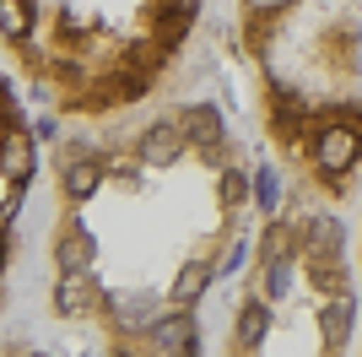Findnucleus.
<instances>
[{"mask_svg":"<svg viewBox=\"0 0 362 357\" xmlns=\"http://www.w3.org/2000/svg\"><path fill=\"white\" fill-rule=\"evenodd\" d=\"M151 103V98H146ZM136 103L108 130H81L92 184L60 195L49 238V309L108 352H200V303L249 260V206H259L243 141L222 103Z\"/></svg>","mask_w":362,"mask_h":357,"instance_id":"nucleus-1","label":"nucleus"},{"mask_svg":"<svg viewBox=\"0 0 362 357\" xmlns=\"http://www.w3.org/2000/svg\"><path fill=\"white\" fill-rule=\"evenodd\" d=\"M233 44L276 168L346 200L362 178V0H238Z\"/></svg>","mask_w":362,"mask_h":357,"instance_id":"nucleus-2","label":"nucleus"},{"mask_svg":"<svg viewBox=\"0 0 362 357\" xmlns=\"http://www.w3.org/2000/svg\"><path fill=\"white\" fill-rule=\"evenodd\" d=\"M206 0H0V44L54 119H114L157 98Z\"/></svg>","mask_w":362,"mask_h":357,"instance_id":"nucleus-3","label":"nucleus"},{"mask_svg":"<svg viewBox=\"0 0 362 357\" xmlns=\"http://www.w3.org/2000/svg\"><path fill=\"white\" fill-rule=\"evenodd\" d=\"M259 233L238 266V298L227 319V352H265L287 330L298 346L346 352L357 330V271H351L346 227L335 222L325 195H276L259 206ZM292 341V336H287Z\"/></svg>","mask_w":362,"mask_h":357,"instance_id":"nucleus-4","label":"nucleus"},{"mask_svg":"<svg viewBox=\"0 0 362 357\" xmlns=\"http://www.w3.org/2000/svg\"><path fill=\"white\" fill-rule=\"evenodd\" d=\"M357 271H362V227H357Z\"/></svg>","mask_w":362,"mask_h":357,"instance_id":"nucleus-5","label":"nucleus"}]
</instances>
